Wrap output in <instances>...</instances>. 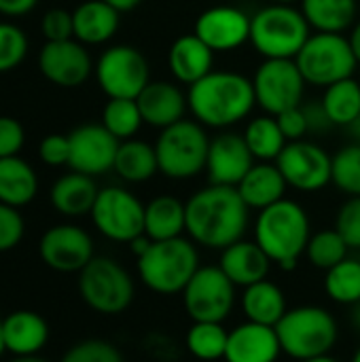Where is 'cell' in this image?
<instances>
[{"label":"cell","mask_w":360,"mask_h":362,"mask_svg":"<svg viewBox=\"0 0 360 362\" xmlns=\"http://www.w3.org/2000/svg\"><path fill=\"white\" fill-rule=\"evenodd\" d=\"M2 352H6V350H4V339H2V318H0V356H2Z\"/></svg>","instance_id":"58"},{"label":"cell","mask_w":360,"mask_h":362,"mask_svg":"<svg viewBox=\"0 0 360 362\" xmlns=\"http://www.w3.org/2000/svg\"><path fill=\"white\" fill-rule=\"evenodd\" d=\"M295 62L306 83L323 89L337 81L350 78L359 68V59L348 36L333 32H312Z\"/></svg>","instance_id":"9"},{"label":"cell","mask_w":360,"mask_h":362,"mask_svg":"<svg viewBox=\"0 0 360 362\" xmlns=\"http://www.w3.org/2000/svg\"><path fill=\"white\" fill-rule=\"evenodd\" d=\"M112 170L121 180L129 185H140V182L151 180L155 174H159L155 144H149L136 138L123 140L119 144Z\"/></svg>","instance_id":"32"},{"label":"cell","mask_w":360,"mask_h":362,"mask_svg":"<svg viewBox=\"0 0 360 362\" xmlns=\"http://www.w3.org/2000/svg\"><path fill=\"white\" fill-rule=\"evenodd\" d=\"M250 210H265L286 195V180L274 161H257L236 187Z\"/></svg>","instance_id":"25"},{"label":"cell","mask_w":360,"mask_h":362,"mask_svg":"<svg viewBox=\"0 0 360 362\" xmlns=\"http://www.w3.org/2000/svg\"><path fill=\"white\" fill-rule=\"evenodd\" d=\"M98 193H100V189H98L93 176L72 170L53 182L49 197H51V206L62 216L76 218V216L91 214Z\"/></svg>","instance_id":"27"},{"label":"cell","mask_w":360,"mask_h":362,"mask_svg":"<svg viewBox=\"0 0 360 362\" xmlns=\"http://www.w3.org/2000/svg\"><path fill=\"white\" fill-rule=\"evenodd\" d=\"M306 85L295 59H263L252 74L257 106L274 117L301 106Z\"/></svg>","instance_id":"13"},{"label":"cell","mask_w":360,"mask_h":362,"mask_svg":"<svg viewBox=\"0 0 360 362\" xmlns=\"http://www.w3.org/2000/svg\"><path fill=\"white\" fill-rule=\"evenodd\" d=\"M144 233L153 242L174 240L187 233L185 202L174 195H157L144 204Z\"/></svg>","instance_id":"29"},{"label":"cell","mask_w":360,"mask_h":362,"mask_svg":"<svg viewBox=\"0 0 360 362\" xmlns=\"http://www.w3.org/2000/svg\"><path fill=\"white\" fill-rule=\"evenodd\" d=\"M276 119H278V125H280V129H282V134H284V138L289 142L306 140V136L310 134L308 119H306V112H303V104L276 115Z\"/></svg>","instance_id":"47"},{"label":"cell","mask_w":360,"mask_h":362,"mask_svg":"<svg viewBox=\"0 0 360 362\" xmlns=\"http://www.w3.org/2000/svg\"><path fill=\"white\" fill-rule=\"evenodd\" d=\"M350 362H360V346H359V350L354 352V356H352V361Z\"/></svg>","instance_id":"59"},{"label":"cell","mask_w":360,"mask_h":362,"mask_svg":"<svg viewBox=\"0 0 360 362\" xmlns=\"http://www.w3.org/2000/svg\"><path fill=\"white\" fill-rule=\"evenodd\" d=\"M240 308L246 320L265 327H276L282 320V316L289 312L284 291L269 278L242 288Z\"/></svg>","instance_id":"28"},{"label":"cell","mask_w":360,"mask_h":362,"mask_svg":"<svg viewBox=\"0 0 360 362\" xmlns=\"http://www.w3.org/2000/svg\"><path fill=\"white\" fill-rule=\"evenodd\" d=\"M68 140H70V159H68L70 170L93 178L112 170L121 142L102 123L79 125L68 134Z\"/></svg>","instance_id":"18"},{"label":"cell","mask_w":360,"mask_h":362,"mask_svg":"<svg viewBox=\"0 0 360 362\" xmlns=\"http://www.w3.org/2000/svg\"><path fill=\"white\" fill-rule=\"evenodd\" d=\"M286 185L301 193H318L331 185L333 155L312 140H295L276 159Z\"/></svg>","instance_id":"14"},{"label":"cell","mask_w":360,"mask_h":362,"mask_svg":"<svg viewBox=\"0 0 360 362\" xmlns=\"http://www.w3.org/2000/svg\"><path fill=\"white\" fill-rule=\"evenodd\" d=\"M28 36L13 21H0V74L15 70L28 55Z\"/></svg>","instance_id":"40"},{"label":"cell","mask_w":360,"mask_h":362,"mask_svg":"<svg viewBox=\"0 0 360 362\" xmlns=\"http://www.w3.org/2000/svg\"><path fill=\"white\" fill-rule=\"evenodd\" d=\"M25 142L23 125L13 117H0V159L15 157Z\"/></svg>","instance_id":"46"},{"label":"cell","mask_w":360,"mask_h":362,"mask_svg":"<svg viewBox=\"0 0 360 362\" xmlns=\"http://www.w3.org/2000/svg\"><path fill=\"white\" fill-rule=\"evenodd\" d=\"M25 231L23 216L19 214V208L6 206L0 202V252L13 250Z\"/></svg>","instance_id":"43"},{"label":"cell","mask_w":360,"mask_h":362,"mask_svg":"<svg viewBox=\"0 0 360 362\" xmlns=\"http://www.w3.org/2000/svg\"><path fill=\"white\" fill-rule=\"evenodd\" d=\"M38 0H0V15L4 17H23L36 8Z\"/></svg>","instance_id":"49"},{"label":"cell","mask_w":360,"mask_h":362,"mask_svg":"<svg viewBox=\"0 0 360 362\" xmlns=\"http://www.w3.org/2000/svg\"><path fill=\"white\" fill-rule=\"evenodd\" d=\"M40 261L59 274H79L93 257V240L79 225H55L38 242Z\"/></svg>","instance_id":"15"},{"label":"cell","mask_w":360,"mask_h":362,"mask_svg":"<svg viewBox=\"0 0 360 362\" xmlns=\"http://www.w3.org/2000/svg\"><path fill=\"white\" fill-rule=\"evenodd\" d=\"M348 40H350V45H352V51H354V55H356V59H359V66H360V19H356V23L350 28V36H348Z\"/></svg>","instance_id":"51"},{"label":"cell","mask_w":360,"mask_h":362,"mask_svg":"<svg viewBox=\"0 0 360 362\" xmlns=\"http://www.w3.org/2000/svg\"><path fill=\"white\" fill-rule=\"evenodd\" d=\"M299 8L316 32L342 34L359 19V0H301Z\"/></svg>","instance_id":"31"},{"label":"cell","mask_w":360,"mask_h":362,"mask_svg":"<svg viewBox=\"0 0 360 362\" xmlns=\"http://www.w3.org/2000/svg\"><path fill=\"white\" fill-rule=\"evenodd\" d=\"M312 28L295 4H267L252 15L250 45L265 59H295Z\"/></svg>","instance_id":"6"},{"label":"cell","mask_w":360,"mask_h":362,"mask_svg":"<svg viewBox=\"0 0 360 362\" xmlns=\"http://www.w3.org/2000/svg\"><path fill=\"white\" fill-rule=\"evenodd\" d=\"M350 325L356 333H360V301L350 308Z\"/></svg>","instance_id":"53"},{"label":"cell","mask_w":360,"mask_h":362,"mask_svg":"<svg viewBox=\"0 0 360 362\" xmlns=\"http://www.w3.org/2000/svg\"><path fill=\"white\" fill-rule=\"evenodd\" d=\"M104 2H108L110 6H115L117 11H121V13H125V11H134L138 4H142V0H104Z\"/></svg>","instance_id":"52"},{"label":"cell","mask_w":360,"mask_h":362,"mask_svg":"<svg viewBox=\"0 0 360 362\" xmlns=\"http://www.w3.org/2000/svg\"><path fill=\"white\" fill-rule=\"evenodd\" d=\"M306 257L312 263V267L320 272H329L331 267H335L337 263L350 257V246L346 244V240L339 235L335 227L320 229L312 233L308 248H306Z\"/></svg>","instance_id":"38"},{"label":"cell","mask_w":360,"mask_h":362,"mask_svg":"<svg viewBox=\"0 0 360 362\" xmlns=\"http://www.w3.org/2000/svg\"><path fill=\"white\" fill-rule=\"evenodd\" d=\"M282 346L274 327L242 322L229 331L225 362H278Z\"/></svg>","instance_id":"21"},{"label":"cell","mask_w":360,"mask_h":362,"mask_svg":"<svg viewBox=\"0 0 360 362\" xmlns=\"http://www.w3.org/2000/svg\"><path fill=\"white\" fill-rule=\"evenodd\" d=\"M242 136L257 161H274L276 163V159L289 144V140L284 138V134L278 125V119L267 112L252 117L246 123Z\"/></svg>","instance_id":"33"},{"label":"cell","mask_w":360,"mask_h":362,"mask_svg":"<svg viewBox=\"0 0 360 362\" xmlns=\"http://www.w3.org/2000/svg\"><path fill=\"white\" fill-rule=\"evenodd\" d=\"M331 185L348 197L360 195V142L342 146L333 155Z\"/></svg>","instance_id":"39"},{"label":"cell","mask_w":360,"mask_h":362,"mask_svg":"<svg viewBox=\"0 0 360 362\" xmlns=\"http://www.w3.org/2000/svg\"><path fill=\"white\" fill-rule=\"evenodd\" d=\"M2 339L13 356H36L49 341V325L32 310H17L2 318Z\"/></svg>","instance_id":"24"},{"label":"cell","mask_w":360,"mask_h":362,"mask_svg":"<svg viewBox=\"0 0 360 362\" xmlns=\"http://www.w3.org/2000/svg\"><path fill=\"white\" fill-rule=\"evenodd\" d=\"M323 106L335 127H350L360 115V83L350 76L325 89Z\"/></svg>","instance_id":"34"},{"label":"cell","mask_w":360,"mask_h":362,"mask_svg":"<svg viewBox=\"0 0 360 362\" xmlns=\"http://www.w3.org/2000/svg\"><path fill=\"white\" fill-rule=\"evenodd\" d=\"M189 112L206 129H229L257 106L252 78L236 70H212L187 91Z\"/></svg>","instance_id":"2"},{"label":"cell","mask_w":360,"mask_h":362,"mask_svg":"<svg viewBox=\"0 0 360 362\" xmlns=\"http://www.w3.org/2000/svg\"><path fill=\"white\" fill-rule=\"evenodd\" d=\"M335 229L346 240L350 250L360 252V195L348 197L335 214Z\"/></svg>","instance_id":"42"},{"label":"cell","mask_w":360,"mask_h":362,"mask_svg":"<svg viewBox=\"0 0 360 362\" xmlns=\"http://www.w3.org/2000/svg\"><path fill=\"white\" fill-rule=\"evenodd\" d=\"M229 331L223 322H193L185 335V348L193 358L216 362L225 358Z\"/></svg>","instance_id":"35"},{"label":"cell","mask_w":360,"mask_h":362,"mask_svg":"<svg viewBox=\"0 0 360 362\" xmlns=\"http://www.w3.org/2000/svg\"><path fill=\"white\" fill-rule=\"evenodd\" d=\"M187 235L202 248L225 250L244 240L250 225V208L236 187L208 185L187 202Z\"/></svg>","instance_id":"1"},{"label":"cell","mask_w":360,"mask_h":362,"mask_svg":"<svg viewBox=\"0 0 360 362\" xmlns=\"http://www.w3.org/2000/svg\"><path fill=\"white\" fill-rule=\"evenodd\" d=\"M93 59L83 42L76 38L45 42L38 51L40 74L64 89L81 87L93 72Z\"/></svg>","instance_id":"16"},{"label":"cell","mask_w":360,"mask_h":362,"mask_svg":"<svg viewBox=\"0 0 360 362\" xmlns=\"http://www.w3.org/2000/svg\"><path fill=\"white\" fill-rule=\"evenodd\" d=\"M272 265V259L255 240H240L221 250L219 257V267L238 288H246L250 284L267 280Z\"/></svg>","instance_id":"22"},{"label":"cell","mask_w":360,"mask_h":362,"mask_svg":"<svg viewBox=\"0 0 360 362\" xmlns=\"http://www.w3.org/2000/svg\"><path fill=\"white\" fill-rule=\"evenodd\" d=\"M301 362H339L337 358H333L331 354H325V356H316V358H310V361H301Z\"/></svg>","instance_id":"56"},{"label":"cell","mask_w":360,"mask_h":362,"mask_svg":"<svg viewBox=\"0 0 360 362\" xmlns=\"http://www.w3.org/2000/svg\"><path fill=\"white\" fill-rule=\"evenodd\" d=\"M89 216L95 229L117 244H129L144 233V204L125 187L100 189Z\"/></svg>","instance_id":"12"},{"label":"cell","mask_w":360,"mask_h":362,"mask_svg":"<svg viewBox=\"0 0 360 362\" xmlns=\"http://www.w3.org/2000/svg\"><path fill=\"white\" fill-rule=\"evenodd\" d=\"M74 38L87 45L108 42L121 23V11L110 6L104 0H85L72 11Z\"/></svg>","instance_id":"26"},{"label":"cell","mask_w":360,"mask_h":362,"mask_svg":"<svg viewBox=\"0 0 360 362\" xmlns=\"http://www.w3.org/2000/svg\"><path fill=\"white\" fill-rule=\"evenodd\" d=\"M79 293L87 308L102 316L123 314L134 297L136 284L129 272L110 257H93L79 272Z\"/></svg>","instance_id":"8"},{"label":"cell","mask_w":360,"mask_h":362,"mask_svg":"<svg viewBox=\"0 0 360 362\" xmlns=\"http://www.w3.org/2000/svg\"><path fill=\"white\" fill-rule=\"evenodd\" d=\"M59 362H125L121 350L106 339H83L74 344Z\"/></svg>","instance_id":"41"},{"label":"cell","mask_w":360,"mask_h":362,"mask_svg":"<svg viewBox=\"0 0 360 362\" xmlns=\"http://www.w3.org/2000/svg\"><path fill=\"white\" fill-rule=\"evenodd\" d=\"M102 125L119 140L134 138L144 125L138 102L129 98H108L102 108Z\"/></svg>","instance_id":"37"},{"label":"cell","mask_w":360,"mask_h":362,"mask_svg":"<svg viewBox=\"0 0 360 362\" xmlns=\"http://www.w3.org/2000/svg\"><path fill=\"white\" fill-rule=\"evenodd\" d=\"M350 129V134H352V138H354V142H360V115H359V119L348 127Z\"/></svg>","instance_id":"54"},{"label":"cell","mask_w":360,"mask_h":362,"mask_svg":"<svg viewBox=\"0 0 360 362\" xmlns=\"http://www.w3.org/2000/svg\"><path fill=\"white\" fill-rule=\"evenodd\" d=\"M282 346V354L301 362L331 354L339 339L335 316L320 305L291 308L274 327Z\"/></svg>","instance_id":"5"},{"label":"cell","mask_w":360,"mask_h":362,"mask_svg":"<svg viewBox=\"0 0 360 362\" xmlns=\"http://www.w3.org/2000/svg\"><path fill=\"white\" fill-rule=\"evenodd\" d=\"M151 246H153V240H151L146 233H140L138 238H134V240L129 242V250H132V255H134L136 259H140Z\"/></svg>","instance_id":"50"},{"label":"cell","mask_w":360,"mask_h":362,"mask_svg":"<svg viewBox=\"0 0 360 362\" xmlns=\"http://www.w3.org/2000/svg\"><path fill=\"white\" fill-rule=\"evenodd\" d=\"M140 282L155 295H180L199 265V250L191 238H174L153 242V246L136 259Z\"/></svg>","instance_id":"4"},{"label":"cell","mask_w":360,"mask_h":362,"mask_svg":"<svg viewBox=\"0 0 360 362\" xmlns=\"http://www.w3.org/2000/svg\"><path fill=\"white\" fill-rule=\"evenodd\" d=\"M272 2H276V4H299L301 0H272Z\"/></svg>","instance_id":"57"},{"label":"cell","mask_w":360,"mask_h":362,"mask_svg":"<svg viewBox=\"0 0 360 362\" xmlns=\"http://www.w3.org/2000/svg\"><path fill=\"white\" fill-rule=\"evenodd\" d=\"M214 51L197 36L182 34L168 49V70L180 85H193L214 68Z\"/></svg>","instance_id":"23"},{"label":"cell","mask_w":360,"mask_h":362,"mask_svg":"<svg viewBox=\"0 0 360 362\" xmlns=\"http://www.w3.org/2000/svg\"><path fill=\"white\" fill-rule=\"evenodd\" d=\"M38 193V176L21 157L0 159V202L13 208L28 206Z\"/></svg>","instance_id":"30"},{"label":"cell","mask_w":360,"mask_h":362,"mask_svg":"<svg viewBox=\"0 0 360 362\" xmlns=\"http://www.w3.org/2000/svg\"><path fill=\"white\" fill-rule=\"evenodd\" d=\"M38 157L42 163L51 165V168H59V165H68L70 159V140L68 136L62 134H49L40 140L38 144Z\"/></svg>","instance_id":"45"},{"label":"cell","mask_w":360,"mask_h":362,"mask_svg":"<svg viewBox=\"0 0 360 362\" xmlns=\"http://www.w3.org/2000/svg\"><path fill=\"white\" fill-rule=\"evenodd\" d=\"M303 112H306V119H308V129L310 134H325L329 132L331 127H335L323 106V102H310V104H303Z\"/></svg>","instance_id":"48"},{"label":"cell","mask_w":360,"mask_h":362,"mask_svg":"<svg viewBox=\"0 0 360 362\" xmlns=\"http://www.w3.org/2000/svg\"><path fill=\"white\" fill-rule=\"evenodd\" d=\"M40 32L47 42L74 38V21L72 11L66 8H49L40 19Z\"/></svg>","instance_id":"44"},{"label":"cell","mask_w":360,"mask_h":362,"mask_svg":"<svg viewBox=\"0 0 360 362\" xmlns=\"http://www.w3.org/2000/svg\"><path fill=\"white\" fill-rule=\"evenodd\" d=\"M359 259H360V257H359Z\"/></svg>","instance_id":"60"},{"label":"cell","mask_w":360,"mask_h":362,"mask_svg":"<svg viewBox=\"0 0 360 362\" xmlns=\"http://www.w3.org/2000/svg\"><path fill=\"white\" fill-rule=\"evenodd\" d=\"M11 362H49L47 358H40L38 354L36 356H15Z\"/></svg>","instance_id":"55"},{"label":"cell","mask_w":360,"mask_h":362,"mask_svg":"<svg viewBox=\"0 0 360 362\" xmlns=\"http://www.w3.org/2000/svg\"><path fill=\"white\" fill-rule=\"evenodd\" d=\"M310 238V216L295 199L284 197L257 214L255 242L265 250L272 263L284 272L297 267L299 259L306 255Z\"/></svg>","instance_id":"3"},{"label":"cell","mask_w":360,"mask_h":362,"mask_svg":"<svg viewBox=\"0 0 360 362\" xmlns=\"http://www.w3.org/2000/svg\"><path fill=\"white\" fill-rule=\"evenodd\" d=\"M210 136L195 119H182L157 136L155 153L159 174L170 180H189L206 172Z\"/></svg>","instance_id":"7"},{"label":"cell","mask_w":360,"mask_h":362,"mask_svg":"<svg viewBox=\"0 0 360 362\" xmlns=\"http://www.w3.org/2000/svg\"><path fill=\"white\" fill-rule=\"evenodd\" d=\"M100 89L108 98L136 100L151 83V68L144 53L132 45H112L102 51L93 68Z\"/></svg>","instance_id":"11"},{"label":"cell","mask_w":360,"mask_h":362,"mask_svg":"<svg viewBox=\"0 0 360 362\" xmlns=\"http://www.w3.org/2000/svg\"><path fill=\"white\" fill-rule=\"evenodd\" d=\"M142 121L151 127L166 129L185 119L189 110L187 93L176 81H151L136 98Z\"/></svg>","instance_id":"20"},{"label":"cell","mask_w":360,"mask_h":362,"mask_svg":"<svg viewBox=\"0 0 360 362\" xmlns=\"http://www.w3.org/2000/svg\"><path fill=\"white\" fill-rule=\"evenodd\" d=\"M236 291L219 265H202L180 293L185 314L191 322H225L236 308Z\"/></svg>","instance_id":"10"},{"label":"cell","mask_w":360,"mask_h":362,"mask_svg":"<svg viewBox=\"0 0 360 362\" xmlns=\"http://www.w3.org/2000/svg\"><path fill=\"white\" fill-rule=\"evenodd\" d=\"M250 21L252 15L244 8L216 4L197 15L193 34H197L214 53H229L250 42Z\"/></svg>","instance_id":"17"},{"label":"cell","mask_w":360,"mask_h":362,"mask_svg":"<svg viewBox=\"0 0 360 362\" xmlns=\"http://www.w3.org/2000/svg\"><path fill=\"white\" fill-rule=\"evenodd\" d=\"M257 163L246 140L238 132H221L210 138L206 174L210 185L238 187L240 180L248 174V170Z\"/></svg>","instance_id":"19"},{"label":"cell","mask_w":360,"mask_h":362,"mask_svg":"<svg viewBox=\"0 0 360 362\" xmlns=\"http://www.w3.org/2000/svg\"><path fill=\"white\" fill-rule=\"evenodd\" d=\"M325 293L331 301L352 308L360 301V259L348 257L325 272Z\"/></svg>","instance_id":"36"}]
</instances>
